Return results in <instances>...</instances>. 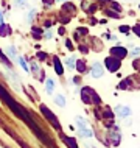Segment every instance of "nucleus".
<instances>
[{
  "label": "nucleus",
  "instance_id": "obj_24",
  "mask_svg": "<svg viewBox=\"0 0 140 148\" xmlns=\"http://www.w3.org/2000/svg\"><path fill=\"white\" fill-rule=\"evenodd\" d=\"M107 16H111V17H114V19H118L120 16L117 13H114V11H107Z\"/></svg>",
  "mask_w": 140,
  "mask_h": 148
},
{
  "label": "nucleus",
  "instance_id": "obj_3",
  "mask_svg": "<svg viewBox=\"0 0 140 148\" xmlns=\"http://www.w3.org/2000/svg\"><path fill=\"white\" fill-rule=\"evenodd\" d=\"M41 112L44 114V117H45V119L51 123V125L55 126V130H58V131H61V130H62V126H61V123H59V120L55 117V114L51 112V111H50L45 105H41Z\"/></svg>",
  "mask_w": 140,
  "mask_h": 148
},
{
  "label": "nucleus",
  "instance_id": "obj_32",
  "mask_svg": "<svg viewBox=\"0 0 140 148\" xmlns=\"http://www.w3.org/2000/svg\"><path fill=\"white\" fill-rule=\"evenodd\" d=\"M0 23H3V14L0 13Z\"/></svg>",
  "mask_w": 140,
  "mask_h": 148
},
{
  "label": "nucleus",
  "instance_id": "obj_7",
  "mask_svg": "<svg viewBox=\"0 0 140 148\" xmlns=\"http://www.w3.org/2000/svg\"><path fill=\"white\" fill-rule=\"evenodd\" d=\"M115 114L122 119H128L131 115V109L128 106H117L115 108Z\"/></svg>",
  "mask_w": 140,
  "mask_h": 148
},
{
  "label": "nucleus",
  "instance_id": "obj_13",
  "mask_svg": "<svg viewBox=\"0 0 140 148\" xmlns=\"http://www.w3.org/2000/svg\"><path fill=\"white\" fill-rule=\"evenodd\" d=\"M55 103H56L59 108H64V106H66V98H64V95H56V97H55Z\"/></svg>",
  "mask_w": 140,
  "mask_h": 148
},
{
  "label": "nucleus",
  "instance_id": "obj_36",
  "mask_svg": "<svg viewBox=\"0 0 140 148\" xmlns=\"http://www.w3.org/2000/svg\"><path fill=\"white\" fill-rule=\"evenodd\" d=\"M51 148H55V147H51Z\"/></svg>",
  "mask_w": 140,
  "mask_h": 148
},
{
  "label": "nucleus",
  "instance_id": "obj_34",
  "mask_svg": "<svg viewBox=\"0 0 140 148\" xmlns=\"http://www.w3.org/2000/svg\"><path fill=\"white\" fill-rule=\"evenodd\" d=\"M59 2H64V0H59Z\"/></svg>",
  "mask_w": 140,
  "mask_h": 148
},
{
  "label": "nucleus",
  "instance_id": "obj_5",
  "mask_svg": "<svg viewBox=\"0 0 140 148\" xmlns=\"http://www.w3.org/2000/svg\"><path fill=\"white\" fill-rule=\"evenodd\" d=\"M106 67L109 69V72H117L118 67H120V59L115 58V56H107L106 58Z\"/></svg>",
  "mask_w": 140,
  "mask_h": 148
},
{
  "label": "nucleus",
  "instance_id": "obj_4",
  "mask_svg": "<svg viewBox=\"0 0 140 148\" xmlns=\"http://www.w3.org/2000/svg\"><path fill=\"white\" fill-rule=\"evenodd\" d=\"M76 123H78V130H79V133H81V136H84V137H87V139H90L92 136H94L92 130L89 128V123H87L83 117H76Z\"/></svg>",
  "mask_w": 140,
  "mask_h": 148
},
{
  "label": "nucleus",
  "instance_id": "obj_33",
  "mask_svg": "<svg viewBox=\"0 0 140 148\" xmlns=\"http://www.w3.org/2000/svg\"><path fill=\"white\" fill-rule=\"evenodd\" d=\"M100 2H109L111 3V0H100Z\"/></svg>",
  "mask_w": 140,
  "mask_h": 148
},
{
  "label": "nucleus",
  "instance_id": "obj_9",
  "mask_svg": "<svg viewBox=\"0 0 140 148\" xmlns=\"http://www.w3.org/2000/svg\"><path fill=\"white\" fill-rule=\"evenodd\" d=\"M59 136H61L62 142L66 143V145L69 147V148H78V145H76V140H75V139H72V137H67V136H64L62 133L59 134Z\"/></svg>",
  "mask_w": 140,
  "mask_h": 148
},
{
  "label": "nucleus",
  "instance_id": "obj_6",
  "mask_svg": "<svg viewBox=\"0 0 140 148\" xmlns=\"http://www.w3.org/2000/svg\"><path fill=\"white\" fill-rule=\"evenodd\" d=\"M111 53H112V56H115L118 59H123L128 55V51H126L125 47H114V49H111Z\"/></svg>",
  "mask_w": 140,
  "mask_h": 148
},
{
  "label": "nucleus",
  "instance_id": "obj_12",
  "mask_svg": "<svg viewBox=\"0 0 140 148\" xmlns=\"http://www.w3.org/2000/svg\"><path fill=\"white\" fill-rule=\"evenodd\" d=\"M55 70H56V73L58 75H62L64 73V69H62V64H61V61H59V58L58 56H55Z\"/></svg>",
  "mask_w": 140,
  "mask_h": 148
},
{
  "label": "nucleus",
  "instance_id": "obj_35",
  "mask_svg": "<svg viewBox=\"0 0 140 148\" xmlns=\"http://www.w3.org/2000/svg\"><path fill=\"white\" fill-rule=\"evenodd\" d=\"M20 2H23V0H20Z\"/></svg>",
  "mask_w": 140,
  "mask_h": 148
},
{
  "label": "nucleus",
  "instance_id": "obj_16",
  "mask_svg": "<svg viewBox=\"0 0 140 148\" xmlns=\"http://www.w3.org/2000/svg\"><path fill=\"white\" fill-rule=\"evenodd\" d=\"M66 64H67V67H70V69H73V67H75V64H76V58H75V56H70V58H67Z\"/></svg>",
  "mask_w": 140,
  "mask_h": 148
},
{
  "label": "nucleus",
  "instance_id": "obj_27",
  "mask_svg": "<svg viewBox=\"0 0 140 148\" xmlns=\"http://www.w3.org/2000/svg\"><path fill=\"white\" fill-rule=\"evenodd\" d=\"M128 28H129V27L123 25V27H120V31H123V33H128Z\"/></svg>",
  "mask_w": 140,
  "mask_h": 148
},
{
  "label": "nucleus",
  "instance_id": "obj_8",
  "mask_svg": "<svg viewBox=\"0 0 140 148\" xmlns=\"http://www.w3.org/2000/svg\"><path fill=\"white\" fill-rule=\"evenodd\" d=\"M103 73H104V70H103L101 64L95 62L94 66H92V77H94V78H101Z\"/></svg>",
  "mask_w": 140,
  "mask_h": 148
},
{
  "label": "nucleus",
  "instance_id": "obj_18",
  "mask_svg": "<svg viewBox=\"0 0 140 148\" xmlns=\"http://www.w3.org/2000/svg\"><path fill=\"white\" fill-rule=\"evenodd\" d=\"M76 69H78V72H86V66H84V62H81V61H78L76 62Z\"/></svg>",
  "mask_w": 140,
  "mask_h": 148
},
{
  "label": "nucleus",
  "instance_id": "obj_11",
  "mask_svg": "<svg viewBox=\"0 0 140 148\" xmlns=\"http://www.w3.org/2000/svg\"><path fill=\"white\" fill-rule=\"evenodd\" d=\"M6 55H8V58H11V59H17V50H16V47L14 45H10L6 49Z\"/></svg>",
  "mask_w": 140,
  "mask_h": 148
},
{
  "label": "nucleus",
  "instance_id": "obj_26",
  "mask_svg": "<svg viewBox=\"0 0 140 148\" xmlns=\"http://www.w3.org/2000/svg\"><path fill=\"white\" fill-rule=\"evenodd\" d=\"M66 45H67V49H69V50H73V45H72L70 41H66Z\"/></svg>",
  "mask_w": 140,
  "mask_h": 148
},
{
  "label": "nucleus",
  "instance_id": "obj_29",
  "mask_svg": "<svg viewBox=\"0 0 140 148\" xmlns=\"http://www.w3.org/2000/svg\"><path fill=\"white\" fill-rule=\"evenodd\" d=\"M134 33L140 36V27H139V25H137V27H134Z\"/></svg>",
  "mask_w": 140,
  "mask_h": 148
},
{
  "label": "nucleus",
  "instance_id": "obj_19",
  "mask_svg": "<svg viewBox=\"0 0 140 148\" xmlns=\"http://www.w3.org/2000/svg\"><path fill=\"white\" fill-rule=\"evenodd\" d=\"M30 66H31V72H33V73H38V72H39V66H38V64H36V62H33V64H30Z\"/></svg>",
  "mask_w": 140,
  "mask_h": 148
},
{
  "label": "nucleus",
  "instance_id": "obj_14",
  "mask_svg": "<svg viewBox=\"0 0 140 148\" xmlns=\"http://www.w3.org/2000/svg\"><path fill=\"white\" fill-rule=\"evenodd\" d=\"M11 33V28L5 23H0V36H8Z\"/></svg>",
  "mask_w": 140,
  "mask_h": 148
},
{
  "label": "nucleus",
  "instance_id": "obj_21",
  "mask_svg": "<svg viewBox=\"0 0 140 148\" xmlns=\"http://www.w3.org/2000/svg\"><path fill=\"white\" fill-rule=\"evenodd\" d=\"M33 34H34L36 38L39 39V38H41V30H39L38 27H33Z\"/></svg>",
  "mask_w": 140,
  "mask_h": 148
},
{
  "label": "nucleus",
  "instance_id": "obj_15",
  "mask_svg": "<svg viewBox=\"0 0 140 148\" xmlns=\"http://www.w3.org/2000/svg\"><path fill=\"white\" fill-rule=\"evenodd\" d=\"M0 61H2L3 64H5L6 67H11V61H10V59H8V58L5 56V53L2 51V49H0Z\"/></svg>",
  "mask_w": 140,
  "mask_h": 148
},
{
  "label": "nucleus",
  "instance_id": "obj_20",
  "mask_svg": "<svg viewBox=\"0 0 140 148\" xmlns=\"http://www.w3.org/2000/svg\"><path fill=\"white\" fill-rule=\"evenodd\" d=\"M131 56H132V58H139L140 56V49H134L132 51H131Z\"/></svg>",
  "mask_w": 140,
  "mask_h": 148
},
{
  "label": "nucleus",
  "instance_id": "obj_10",
  "mask_svg": "<svg viewBox=\"0 0 140 148\" xmlns=\"http://www.w3.org/2000/svg\"><path fill=\"white\" fill-rule=\"evenodd\" d=\"M45 90H47V94H48V95L53 94V90H55V81L51 78H47V81H45Z\"/></svg>",
  "mask_w": 140,
  "mask_h": 148
},
{
  "label": "nucleus",
  "instance_id": "obj_22",
  "mask_svg": "<svg viewBox=\"0 0 140 148\" xmlns=\"http://www.w3.org/2000/svg\"><path fill=\"white\" fill-rule=\"evenodd\" d=\"M34 16H36V10H31L30 13H28V22H31V21H33V17H34Z\"/></svg>",
  "mask_w": 140,
  "mask_h": 148
},
{
  "label": "nucleus",
  "instance_id": "obj_31",
  "mask_svg": "<svg viewBox=\"0 0 140 148\" xmlns=\"http://www.w3.org/2000/svg\"><path fill=\"white\" fill-rule=\"evenodd\" d=\"M45 38H48V39L51 38V31H45Z\"/></svg>",
  "mask_w": 140,
  "mask_h": 148
},
{
  "label": "nucleus",
  "instance_id": "obj_25",
  "mask_svg": "<svg viewBox=\"0 0 140 148\" xmlns=\"http://www.w3.org/2000/svg\"><path fill=\"white\" fill-rule=\"evenodd\" d=\"M42 3L45 6H51V5H53V0H42Z\"/></svg>",
  "mask_w": 140,
  "mask_h": 148
},
{
  "label": "nucleus",
  "instance_id": "obj_1",
  "mask_svg": "<svg viewBox=\"0 0 140 148\" xmlns=\"http://www.w3.org/2000/svg\"><path fill=\"white\" fill-rule=\"evenodd\" d=\"M0 100H2V101L5 103V105H6L8 108H10L11 111H13L16 117L20 119L22 122H25V123H27L28 128H30V130L33 131L34 136H36V137H38L42 143H44V145H47V147H50V148H51V147H55V145H53V142H51V139H50L45 133H44V131L41 130V126H39L38 123H36L34 120H33L31 114L28 112V111H27L25 108H23V106L20 105V103L16 101V100H14L13 97H11V94H10V92H8V90H6L2 84H0Z\"/></svg>",
  "mask_w": 140,
  "mask_h": 148
},
{
  "label": "nucleus",
  "instance_id": "obj_28",
  "mask_svg": "<svg viewBox=\"0 0 140 148\" xmlns=\"http://www.w3.org/2000/svg\"><path fill=\"white\" fill-rule=\"evenodd\" d=\"M104 115H106V117H114V115H112V112H111L109 109H106V111H104Z\"/></svg>",
  "mask_w": 140,
  "mask_h": 148
},
{
  "label": "nucleus",
  "instance_id": "obj_2",
  "mask_svg": "<svg viewBox=\"0 0 140 148\" xmlns=\"http://www.w3.org/2000/svg\"><path fill=\"white\" fill-rule=\"evenodd\" d=\"M81 100L86 105H101V98H100L97 95V92L89 86H84L81 89Z\"/></svg>",
  "mask_w": 140,
  "mask_h": 148
},
{
  "label": "nucleus",
  "instance_id": "obj_23",
  "mask_svg": "<svg viewBox=\"0 0 140 148\" xmlns=\"http://www.w3.org/2000/svg\"><path fill=\"white\" fill-rule=\"evenodd\" d=\"M129 79H126V81H123V83H120V89H126L128 86H129Z\"/></svg>",
  "mask_w": 140,
  "mask_h": 148
},
{
  "label": "nucleus",
  "instance_id": "obj_30",
  "mask_svg": "<svg viewBox=\"0 0 140 148\" xmlns=\"http://www.w3.org/2000/svg\"><path fill=\"white\" fill-rule=\"evenodd\" d=\"M39 58H41V59H47V55L42 53V51H39Z\"/></svg>",
  "mask_w": 140,
  "mask_h": 148
},
{
  "label": "nucleus",
  "instance_id": "obj_17",
  "mask_svg": "<svg viewBox=\"0 0 140 148\" xmlns=\"http://www.w3.org/2000/svg\"><path fill=\"white\" fill-rule=\"evenodd\" d=\"M17 61H19V64H20V67H22V69L23 70H30V67H28L27 66V61H25V59H23V58H20V56H17Z\"/></svg>",
  "mask_w": 140,
  "mask_h": 148
}]
</instances>
